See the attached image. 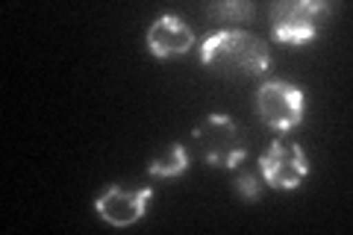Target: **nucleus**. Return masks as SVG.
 <instances>
[{
	"label": "nucleus",
	"mask_w": 353,
	"mask_h": 235,
	"mask_svg": "<svg viewBox=\"0 0 353 235\" xmlns=\"http://www.w3.org/2000/svg\"><path fill=\"white\" fill-rule=\"evenodd\" d=\"M153 197V188L148 185H106L101 197L94 200L97 206V215H101L106 223H112V227H130V223H136L145 218V206L148 200Z\"/></svg>",
	"instance_id": "6"
},
{
	"label": "nucleus",
	"mask_w": 353,
	"mask_h": 235,
	"mask_svg": "<svg viewBox=\"0 0 353 235\" xmlns=\"http://www.w3.org/2000/svg\"><path fill=\"white\" fill-rule=\"evenodd\" d=\"M192 44H194V32L176 15H162V18L153 21L150 30H148V50L157 56V59L183 56V53L192 50Z\"/></svg>",
	"instance_id": "7"
},
{
	"label": "nucleus",
	"mask_w": 353,
	"mask_h": 235,
	"mask_svg": "<svg viewBox=\"0 0 353 235\" xmlns=\"http://www.w3.org/2000/svg\"><path fill=\"white\" fill-rule=\"evenodd\" d=\"M330 12L324 0H285V3L271 6L274 36L285 44H306L318 36V21Z\"/></svg>",
	"instance_id": "3"
},
{
	"label": "nucleus",
	"mask_w": 353,
	"mask_h": 235,
	"mask_svg": "<svg viewBox=\"0 0 353 235\" xmlns=\"http://www.w3.org/2000/svg\"><path fill=\"white\" fill-rule=\"evenodd\" d=\"M209 15L221 21H248L253 15V3H248V0H227V3L209 6Z\"/></svg>",
	"instance_id": "9"
},
{
	"label": "nucleus",
	"mask_w": 353,
	"mask_h": 235,
	"mask_svg": "<svg viewBox=\"0 0 353 235\" xmlns=\"http://www.w3.org/2000/svg\"><path fill=\"white\" fill-rule=\"evenodd\" d=\"M236 188H239V194L245 197V200H256L259 197V180H256V174H250V171H236Z\"/></svg>",
	"instance_id": "10"
},
{
	"label": "nucleus",
	"mask_w": 353,
	"mask_h": 235,
	"mask_svg": "<svg viewBox=\"0 0 353 235\" xmlns=\"http://www.w3.org/2000/svg\"><path fill=\"white\" fill-rule=\"evenodd\" d=\"M201 62L221 74L259 76L271 68V50L259 36L245 30H224L209 36L201 48Z\"/></svg>",
	"instance_id": "1"
},
{
	"label": "nucleus",
	"mask_w": 353,
	"mask_h": 235,
	"mask_svg": "<svg viewBox=\"0 0 353 235\" xmlns=\"http://www.w3.org/2000/svg\"><path fill=\"white\" fill-rule=\"evenodd\" d=\"M194 139L203 147V159L212 167H236L248 156L241 132L230 115H206L194 127Z\"/></svg>",
	"instance_id": "2"
},
{
	"label": "nucleus",
	"mask_w": 353,
	"mask_h": 235,
	"mask_svg": "<svg viewBox=\"0 0 353 235\" xmlns=\"http://www.w3.org/2000/svg\"><path fill=\"white\" fill-rule=\"evenodd\" d=\"M309 162L297 144L271 141V147L259 156V176L277 192H294L306 180Z\"/></svg>",
	"instance_id": "5"
},
{
	"label": "nucleus",
	"mask_w": 353,
	"mask_h": 235,
	"mask_svg": "<svg viewBox=\"0 0 353 235\" xmlns=\"http://www.w3.org/2000/svg\"><path fill=\"white\" fill-rule=\"evenodd\" d=\"M185 167H189V153H185L183 144H171V147L165 150L162 156H157V159L150 162V174L171 180V176L185 174Z\"/></svg>",
	"instance_id": "8"
},
{
	"label": "nucleus",
	"mask_w": 353,
	"mask_h": 235,
	"mask_svg": "<svg viewBox=\"0 0 353 235\" xmlns=\"http://www.w3.org/2000/svg\"><path fill=\"white\" fill-rule=\"evenodd\" d=\"M256 112L265 127L289 132L303 118V92L285 80H271L256 92Z\"/></svg>",
	"instance_id": "4"
}]
</instances>
